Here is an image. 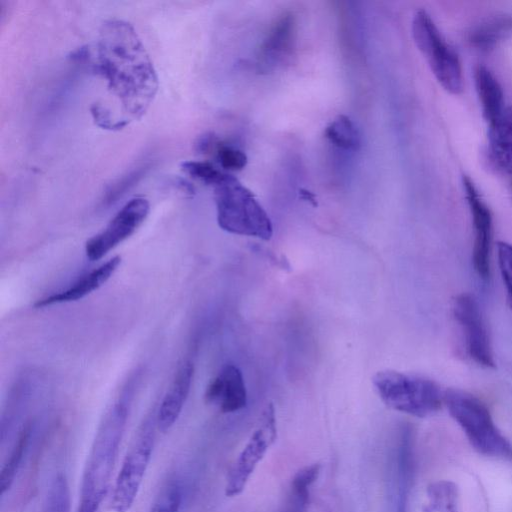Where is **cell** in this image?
Masks as SVG:
<instances>
[{"label":"cell","instance_id":"cell-23","mask_svg":"<svg viewBox=\"0 0 512 512\" xmlns=\"http://www.w3.org/2000/svg\"><path fill=\"white\" fill-rule=\"evenodd\" d=\"M43 512H71L70 491L64 474L59 473L52 481Z\"/></svg>","mask_w":512,"mask_h":512},{"label":"cell","instance_id":"cell-17","mask_svg":"<svg viewBox=\"0 0 512 512\" xmlns=\"http://www.w3.org/2000/svg\"><path fill=\"white\" fill-rule=\"evenodd\" d=\"M488 125L489 158L498 170L512 174V105Z\"/></svg>","mask_w":512,"mask_h":512},{"label":"cell","instance_id":"cell-11","mask_svg":"<svg viewBox=\"0 0 512 512\" xmlns=\"http://www.w3.org/2000/svg\"><path fill=\"white\" fill-rule=\"evenodd\" d=\"M462 185L469 206L474 241L472 263L476 274L484 281L490 278V258L493 240V221L489 207L482 199L475 184L468 176H463Z\"/></svg>","mask_w":512,"mask_h":512},{"label":"cell","instance_id":"cell-2","mask_svg":"<svg viewBox=\"0 0 512 512\" xmlns=\"http://www.w3.org/2000/svg\"><path fill=\"white\" fill-rule=\"evenodd\" d=\"M128 408L115 403L104 416L84 468L77 512H97L110 485L126 426Z\"/></svg>","mask_w":512,"mask_h":512},{"label":"cell","instance_id":"cell-16","mask_svg":"<svg viewBox=\"0 0 512 512\" xmlns=\"http://www.w3.org/2000/svg\"><path fill=\"white\" fill-rule=\"evenodd\" d=\"M120 264L121 256L116 255L79 278L66 290L42 298L34 306L36 308H43L53 304L77 301L105 284Z\"/></svg>","mask_w":512,"mask_h":512},{"label":"cell","instance_id":"cell-8","mask_svg":"<svg viewBox=\"0 0 512 512\" xmlns=\"http://www.w3.org/2000/svg\"><path fill=\"white\" fill-rule=\"evenodd\" d=\"M277 438V425L274 406L269 403L263 410L258 426L251 434L227 476L225 495L238 496L257 465Z\"/></svg>","mask_w":512,"mask_h":512},{"label":"cell","instance_id":"cell-26","mask_svg":"<svg viewBox=\"0 0 512 512\" xmlns=\"http://www.w3.org/2000/svg\"><path fill=\"white\" fill-rule=\"evenodd\" d=\"M497 262L506 290L507 303L512 309V244L504 241L497 243Z\"/></svg>","mask_w":512,"mask_h":512},{"label":"cell","instance_id":"cell-25","mask_svg":"<svg viewBox=\"0 0 512 512\" xmlns=\"http://www.w3.org/2000/svg\"><path fill=\"white\" fill-rule=\"evenodd\" d=\"M181 170L191 178L210 186L217 183L225 173L208 161L194 160L182 162Z\"/></svg>","mask_w":512,"mask_h":512},{"label":"cell","instance_id":"cell-18","mask_svg":"<svg viewBox=\"0 0 512 512\" xmlns=\"http://www.w3.org/2000/svg\"><path fill=\"white\" fill-rule=\"evenodd\" d=\"M475 89L484 119L490 124L506 107L502 86L495 75L483 64L474 68Z\"/></svg>","mask_w":512,"mask_h":512},{"label":"cell","instance_id":"cell-28","mask_svg":"<svg viewBox=\"0 0 512 512\" xmlns=\"http://www.w3.org/2000/svg\"><path fill=\"white\" fill-rule=\"evenodd\" d=\"M146 169V166L138 167L137 169L131 171L128 175L124 176L121 180L111 185L107 190L104 201L107 203L115 202L119 197H121L122 194L126 192L127 189L133 186L143 176Z\"/></svg>","mask_w":512,"mask_h":512},{"label":"cell","instance_id":"cell-30","mask_svg":"<svg viewBox=\"0 0 512 512\" xmlns=\"http://www.w3.org/2000/svg\"><path fill=\"white\" fill-rule=\"evenodd\" d=\"M300 194H301V198L302 199L309 201L314 206L317 205V201H316L315 195L312 192H310L308 190H305V189H302Z\"/></svg>","mask_w":512,"mask_h":512},{"label":"cell","instance_id":"cell-20","mask_svg":"<svg viewBox=\"0 0 512 512\" xmlns=\"http://www.w3.org/2000/svg\"><path fill=\"white\" fill-rule=\"evenodd\" d=\"M319 473L320 465L315 463L300 469L295 474L282 512H306L309 487L316 481Z\"/></svg>","mask_w":512,"mask_h":512},{"label":"cell","instance_id":"cell-3","mask_svg":"<svg viewBox=\"0 0 512 512\" xmlns=\"http://www.w3.org/2000/svg\"><path fill=\"white\" fill-rule=\"evenodd\" d=\"M212 187L217 223L222 230L262 240L271 239L273 226L267 212L237 178L224 173Z\"/></svg>","mask_w":512,"mask_h":512},{"label":"cell","instance_id":"cell-24","mask_svg":"<svg viewBox=\"0 0 512 512\" xmlns=\"http://www.w3.org/2000/svg\"><path fill=\"white\" fill-rule=\"evenodd\" d=\"M218 164L227 171H240L247 165L246 154L238 148L217 140L212 152Z\"/></svg>","mask_w":512,"mask_h":512},{"label":"cell","instance_id":"cell-27","mask_svg":"<svg viewBox=\"0 0 512 512\" xmlns=\"http://www.w3.org/2000/svg\"><path fill=\"white\" fill-rule=\"evenodd\" d=\"M181 492L177 485L167 486L153 503L150 512H178Z\"/></svg>","mask_w":512,"mask_h":512},{"label":"cell","instance_id":"cell-5","mask_svg":"<svg viewBox=\"0 0 512 512\" xmlns=\"http://www.w3.org/2000/svg\"><path fill=\"white\" fill-rule=\"evenodd\" d=\"M372 383L387 407L414 417L433 415L444 404L439 385L421 375L387 369L377 372Z\"/></svg>","mask_w":512,"mask_h":512},{"label":"cell","instance_id":"cell-12","mask_svg":"<svg viewBox=\"0 0 512 512\" xmlns=\"http://www.w3.org/2000/svg\"><path fill=\"white\" fill-rule=\"evenodd\" d=\"M413 474L412 430L409 426H403L392 456L387 496L388 512H408Z\"/></svg>","mask_w":512,"mask_h":512},{"label":"cell","instance_id":"cell-9","mask_svg":"<svg viewBox=\"0 0 512 512\" xmlns=\"http://www.w3.org/2000/svg\"><path fill=\"white\" fill-rule=\"evenodd\" d=\"M453 315L463 332L469 357L482 367L493 368L491 339L477 299L469 293L458 295L453 302Z\"/></svg>","mask_w":512,"mask_h":512},{"label":"cell","instance_id":"cell-1","mask_svg":"<svg viewBox=\"0 0 512 512\" xmlns=\"http://www.w3.org/2000/svg\"><path fill=\"white\" fill-rule=\"evenodd\" d=\"M70 58L107 81L127 124L141 118L153 102L158 90L157 74L130 23L119 19L104 22L96 44L76 49Z\"/></svg>","mask_w":512,"mask_h":512},{"label":"cell","instance_id":"cell-29","mask_svg":"<svg viewBox=\"0 0 512 512\" xmlns=\"http://www.w3.org/2000/svg\"><path fill=\"white\" fill-rule=\"evenodd\" d=\"M505 22L492 21L485 23L482 27H479L473 34L472 40L477 45L489 46L495 41V39L502 33L505 26Z\"/></svg>","mask_w":512,"mask_h":512},{"label":"cell","instance_id":"cell-19","mask_svg":"<svg viewBox=\"0 0 512 512\" xmlns=\"http://www.w3.org/2000/svg\"><path fill=\"white\" fill-rule=\"evenodd\" d=\"M423 512H460L459 490L449 480H438L430 483L426 489V501Z\"/></svg>","mask_w":512,"mask_h":512},{"label":"cell","instance_id":"cell-14","mask_svg":"<svg viewBox=\"0 0 512 512\" xmlns=\"http://www.w3.org/2000/svg\"><path fill=\"white\" fill-rule=\"evenodd\" d=\"M205 402L217 406L222 413H233L247 404V391L243 375L233 364H226L209 382Z\"/></svg>","mask_w":512,"mask_h":512},{"label":"cell","instance_id":"cell-21","mask_svg":"<svg viewBox=\"0 0 512 512\" xmlns=\"http://www.w3.org/2000/svg\"><path fill=\"white\" fill-rule=\"evenodd\" d=\"M326 139L344 150H356L360 145L358 130L349 117L339 115L325 128Z\"/></svg>","mask_w":512,"mask_h":512},{"label":"cell","instance_id":"cell-13","mask_svg":"<svg viewBox=\"0 0 512 512\" xmlns=\"http://www.w3.org/2000/svg\"><path fill=\"white\" fill-rule=\"evenodd\" d=\"M296 43V19L284 13L271 27L257 54V70L271 73L281 67L292 55Z\"/></svg>","mask_w":512,"mask_h":512},{"label":"cell","instance_id":"cell-10","mask_svg":"<svg viewBox=\"0 0 512 512\" xmlns=\"http://www.w3.org/2000/svg\"><path fill=\"white\" fill-rule=\"evenodd\" d=\"M150 211L149 201L144 197L129 200L100 233L89 238L85 253L90 261H97L110 250L129 238L145 221Z\"/></svg>","mask_w":512,"mask_h":512},{"label":"cell","instance_id":"cell-7","mask_svg":"<svg viewBox=\"0 0 512 512\" xmlns=\"http://www.w3.org/2000/svg\"><path fill=\"white\" fill-rule=\"evenodd\" d=\"M153 445V423L147 420L139 428L116 478L110 502L113 511L127 512L133 505L148 467Z\"/></svg>","mask_w":512,"mask_h":512},{"label":"cell","instance_id":"cell-22","mask_svg":"<svg viewBox=\"0 0 512 512\" xmlns=\"http://www.w3.org/2000/svg\"><path fill=\"white\" fill-rule=\"evenodd\" d=\"M31 433L30 424H26L20 431L17 441L12 448L9 458L5 462L0 475L1 493L4 494L15 479V475L23 458Z\"/></svg>","mask_w":512,"mask_h":512},{"label":"cell","instance_id":"cell-6","mask_svg":"<svg viewBox=\"0 0 512 512\" xmlns=\"http://www.w3.org/2000/svg\"><path fill=\"white\" fill-rule=\"evenodd\" d=\"M412 37L437 82L447 92L463 91V69L459 55L446 41L430 14L419 9L412 19Z\"/></svg>","mask_w":512,"mask_h":512},{"label":"cell","instance_id":"cell-4","mask_svg":"<svg viewBox=\"0 0 512 512\" xmlns=\"http://www.w3.org/2000/svg\"><path fill=\"white\" fill-rule=\"evenodd\" d=\"M444 404L479 454L512 461V444L496 426L487 406L459 389L444 391Z\"/></svg>","mask_w":512,"mask_h":512},{"label":"cell","instance_id":"cell-15","mask_svg":"<svg viewBox=\"0 0 512 512\" xmlns=\"http://www.w3.org/2000/svg\"><path fill=\"white\" fill-rule=\"evenodd\" d=\"M193 374L191 361L186 360L179 366L156 416V425L160 431L169 430L177 421L189 395Z\"/></svg>","mask_w":512,"mask_h":512}]
</instances>
